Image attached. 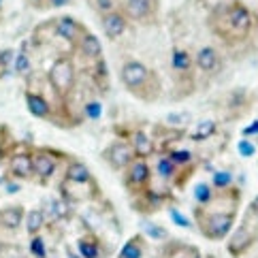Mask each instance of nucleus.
Returning a JSON list of instances; mask_svg holds the SVG:
<instances>
[{
  "label": "nucleus",
  "mask_w": 258,
  "mask_h": 258,
  "mask_svg": "<svg viewBox=\"0 0 258 258\" xmlns=\"http://www.w3.org/2000/svg\"><path fill=\"white\" fill-rule=\"evenodd\" d=\"M207 24L226 47H239L254 32V13L241 0H230L211 9Z\"/></svg>",
  "instance_id": "1"
},
{
  "label": "nucleus",
  "mask_w": 258,
  "mask_h": 258,
  "mask_svg": "<svg viewBox=\"0 0 258 258\" xmlns=\"http://www.w3.org/2000/svg\"><path fill=\"white\" fill-rule=\"evenodd\" d=\"M119 79H122V86L131 92L135 98L143 100V103H156L164 92V86L158 77V73L152 71L145 62L135 60V58L126 60L122 64Z\"/></svg>",
  "instance_id": "2"
},
{
  "label": "nucleus",
  "mask_w": 258,
  "mask_h": 258,
  "mask_svg": "<svg viewBox=\"0 0 258 258\" xmlns=\"http://www.w3.org/2000/svg\"><path fill=\"white\" fill-rule=\"evenodd\" d=\"M171 73H173V94L175 100H181L197 90V77H195V53L183 45H175L169 56Z\"/></svg>",
  "instance_id": "3"
},
{
  "label": "nucleus",
  "mask_w": 258,
  "mask_h": 258,
  "mask_svg": "<svg viewBox=\"0 0 258 258\" xmlns=\"http://www.w3.org/2000/svg\"><path fill=\"white\" fill-rule=\"evenodd\" d=\"M237 211L230 209H211V207H199L195 209V218L201 235L209 241H222L235 226Z\"/></svg>",
  "instance_id": "4"
},
{
  "label": "nucleus",
  "mask_w": 258,
  "mask_h": 258,
  "mask_svg": "<svg viewBox=\"0 0 258 258\" xmlns=\"http://www.w3.org/2000/svg\"><path fill=\"white\" fill-rule=\"evenodd\" d=\"M47 84L60 100H69L77 86V69L71 56H58L47 71Z\"/></svg>",
  "instance_id": "5"
},
{
  "label": "nucleus",
  "mask_w": 258,
  "mask_h": 258,
  "mask_svg": "<svg viewBox=\"0 0 258 258\" xmlns=\"http://www.w3.org/2000/svg\"><path fill=\"white\" fill-rule=\"evenodd\" d=\"M258 241V216H254L252 211H247V216L243 218L241 226H239L228 239L226 250L230 252V256L239 258L241 254H245L250 247Z\"/></svg>",
  "instance_id": "6"
},
{
  "label": "nucleus",
  "mask_w": 258,
  "mask_h": 258,
  "mask_svg": "<svg viewBox=\"0 0 258 258\" xmlns=\"http://www.w3.org/2000/svg\"><path fill=\"white\" fill-rule=\"evenodd\" d=\"M122 11L139 26H156L160 22V0H126Z\"/></svg>",
  "instance_id": "7"
},
{
  "label": "nucleus",
  "mask_w": 258,
  "mask_h": 258,
  "mask_svg": "<svg viewBox=\"0 0 258 258\" xmlns=\"http://www.w3.org/2000/svg\"><path fill=\"white\" fill-rule=\"evenodd\" d=\"M152 186V167L145 158H135L128 167L124 169V188L131 192V195H137L145 188Z\"/></svg>",
  "instance_id": "8"
},
{
  "label": "nucleus",
  "mask_w": 258,
  "mask_h": 258,
  "mask_svg": "<svg viewBox=\"0 0 258 258\" xmlns=\"http://www.w3.org/2000/svg\"><path fill=\"white\" fill-rule=\"evenodd\" d=\"M64 158V154H56L49 150H36L32 152V177L39 179L43 186L47 183L58 169V160Z\"/></svg>",
  "instance_id": "9"
},
{
  "label": "nucleus",
  "mask_w": 258,
  "mask_h": 258,
  "mask_svg": "<svg viewBox=\"0 0 258 258\" xmlns=\"http://www.w3.org/2000/svg\"><path fill=\"white\" fill-rule=\"evenodd\" d=\"M24 98H26V107H28L30 115H34L36 119H43V122L60 126V119H58L60 113L51 107V103L43 94H39V92H32V90H26Z\"/></svg>",
  "instance_id": "10"
},
{
  "label": "nucleus",
  "mask_w": 258,
  "mask_h": 258,
  "mask_svg": "<svg viewBox=\"0 0 258 258\" xmlns=\"http://www.w3.org/2000/svg\"><path fill=\"white\" fill-rule=\"evenodd\" d=\"M49 26L53 28V34H56L58 39H62L64 43H69L73 49L77 47L81 34L88 30L84 24L77 22L75 17H71V15H60V17H56V20H53Z\"/></svg>",
  "instance_id": "11"
},
{
  "label": "nucleus",
  "mask_w": 258,
  "mask_h": 258,
  "mask_svg": "<svg viewBox=\"0 0 258 258\" xmlns=\"http://www.w3.org/2000/svg\"><path fill=\"white\" fill-rule=\"evenodd\" d=\"M103 156H105L107 164H109V167H111L113 171H124L128 164H131V162L137 158L135 152H133V147L128 145L124 139H115L113 143H109Z\"/></svg>",
  "instance_id": "12"
},
{
  "label": "nucleus",
  "mask_w": 258,
  "mask_h": 258,
  "mask_svg": "<svg viewBox=\"0 0 258 258\" xmlns=\"http://www.w3.org/2000/svg\"><path fill=\"white\" fill-rule=\"evenodd\" d=\"M195 67L203 75H218V73L224 69V58L216 47L203 45L195 53Z\"/></svg>",
  "instance_id": "13"
},
{
  "label": "nucleus",
  "mask_w": 258,
  "mask_h": 258,
  "mask_svg": "<svg viewBox=\"0 0 258 258\" xmlns=\"http://www.w3.org/2000/svg\"><path fill=\"white\" fill-rule=\"evenodd\" d=\"M119 139H124L128 145L133 147V152H135L137 158H145L147 160L150 156H154V152H158V150H156L154 139L150 137V133L141 131V128H133V131L122 133Z\"/></svg>",
  "instance_id": "14"
},
{
  "label": "nucleus",
  "mask_w": 258,
  "mask_h": 258,
  "mask_svg": "<svg viewBox=\"0 0 258 258\" xmlns=\"http://www.w3.org/2000/svg\"><path fill=\"white\" fill-rule=\"evenodd\" d=\"M100 26H103V32L109 41H117L126 34L128 26H131V20L124 15L122 9H115L111 13L100 15Z\"/></svg>",
  "instance_id": "15"
},
{
  "label": "nucleus",
  "mask_w": 258,
  "mask_h": 258,
  "mask_svg": "<svg viewBox=\"0 0 258 258\" xmlns=\"http://www.w3.org/2000/svg\"><path fill=\"white\" fill-rule=\"evenodd\" d=\"M9 175L15 181L32 179V152H13L9 156Z\"/></svg>",
  "instance_id": "16"
},
{
  "label": "nucleus",
  "mask_w": 258,
  "mask_h": 258,
  "mask_svg": "<svg viewBox=\"0 0 258 258\" xmlns=\"http://www.w3.org/2000/svg\"><path fill=\"white\" fill-rule=\"evenodd\" d=\"M222 105L228 109L230 119H235V117H241V115L247 111V109H250V105H252V94H250V92H247L245 88L230 90L228 94H224Z\"/></svg>",
  "instance_id": "17"
},
{
  "label": "nucleus",
  "mask_w": 258,
  "mask_h": 258,
  "mask_svg": "<svg viewBox=\"0 0 258 258\" xmlns=\"http://www.w3.org/2000/svg\"><path fill=\"white\" fill-rule=\"evenodd\" d=\"M164 197L160 195V192H156L154 186L145 188L141 192H137V195H133V209H137L139 214H154V211H158L160 205H162Z\"/></svg>",
  "instance_id": "18"
},
{
  "label": "nucleus",
  "mask_w": 258,
  "mask_h": 258,
  "mask_svg": "<svg viewBox=\"0 0 258 258\" xmlns=\"http://www.w3.org/2000/svg\"><path fill=\"white\" fill-rule=\"evenodd\" d=\"M75 49L79 51V56L84 60H88V62H96V60L103 58V45H100V39L90 30H86L84 34H81V39H79Z\"/></svg>",
  "instance_id": "19"
},
{
  "label": "nucleus",
  "mask_w": 258,
  "mask_h": 258,
  "mask_svg": "<svg viewBox=\"0 0 258 258\" xmlns=\"http://www.w3.org/2000/svg\"><path fill=\"white\" fill-rule=\"evenodd\" d=\"M64 181L69 183H92L94 177H92V171L86 162L75 160V158H69V164L64 169Z\"/></svg>",
  "instance_id": "20"
},
{
  "label": "nucleus",
  "mask_w": 258,
  "mask_h": 258,
  "mask_svg": "<svg viewBox=\"0 0 258 258\" xmlns=\"http://www.w3.org/2000/svg\"><path fill=\"white\" fill-rule=\"evenodd\" d=\"M43 214L51 222H62V220H69L71 218V205L69 201L64 199H47L43 203Z\"/></svg>",
  "instance_id": "21"
},
{
  "label": "nucleus",
  "mask_w": 258,
  "mask_h": 258,
  "mask_svg": "<svg viewBox=\"0 0 258 258\" xmlns=\"http://www.w3.org/2000/svg\"><path fill=\"white\" fill-rule=\"evenodd\" d=\"M77 254L81 258H103V243L94 233H86L77 239Z\"/></svg>",
  "instance_id": "22"
},
{
  "label": "nucleus",
  "mask_w": 258,
  "mask_h": 258,
  "mask_svg": "<svg viewBox=\"0 0 258 258\" xmlns=\"http://www.w3.org/2000/svg\"><path fill=\"white\" fill-rule=\"evenodd\" d=\"M26 218V209L22 205H7L0 209V226L7 230H17Z\"/></svg>",
  "instance_id": "23"
},
{
  "label": "nucleus",
  "mask_w": 258,
  "mask_h": 258,
  "mask_svg": "<svg viewBox=\"0 0 258 258\" xmlns=\"http://www.w3.org/2000/svg\"><path fill=\"white\" fill-rule=\"evenodd\" d=\"M90 81L96 86V90L100 92V94L109 92V69H107L105 58H100V60L90 64Z\"/></svg>",
  "instance_id": "24"
},
{
  "label": "nucleus",
  "mask_w": 258,
  "mask_h": 258,
  "mask_svg": "<svg viewBox=\"0 0 258 258\" xmlns=\"http://www.w3.org/2000/svg\"><path fill=\"white\" fill-rule=\"evenodd\" d=\"M216 135H218V122L216 119H211V117H207V119H201V122L195 126V131L190 133V141L201 143V141H207V139H211V137H216Z\"/></svg>",
  "instance_id": "25"
},
{
  "label": "nucleus",
  "mask_w": 258,
  "mask_h": 258,
  "mask_svg": "<svg viewBox=\"0 0 258 258\" xmlns=\"http://www.w3.org/2000/svg\"><path fill=\"white\" fill-rule=\"evenodd\" d=\"M13 73L17 77H26L32 73V56L28 51V45H22V49L15 53V60H13Z\"/></svg>",
  "instance_id": "26"
},
{
  "label": "nucleus",
  "mask_w": 258,
  "mask_h": 258,
  "mask_svg": "<svg viewBox=\"0 0 258 258\" xmlns=\"http://www.w3.org/2000/svg\"><path fill=\"white\" fill-rule=\"evenodd\" d=\"M177 164H175L167 154H158V160H156V173H158V177L167 183H173L175 175H177Z\"/></svg>",
  "instance_id": "27"
},
{
  "label": "nucleus",
  "mask_w": 258,
  "mask_h": 258,
  "mask_svg": "<svg viewBox=\"0 0 258 258\" xmlns=\"http://www.w3.org/2000/svg\"><path fill=\"white\" fill-rule=\"evenodd\" d=\"M143 254H145V239L141 235L131 237L119 250V258H143Z\"/></svg>",
  "instance_id": "28"
},
{
  "label": "nucleus",
  "mask_w": 258,
  "mask_h": 258,
  "mask_svg": "<svg viewBox=\"0 0 258 258\" xmlns=\"http://www.w3.org/2000/svg\"><path fill=\"white\" fill-rule=\"evenodd\" d=\"M24 222H26V230H28V235L34 237V235H39L43 230L45 222H47V218H45L43 209H30L28 214H26Z\"/></svg>",
  "instance_id": "29"
},
{
  "label": "nucleus",
  "mask_w": 258,
  "mask_h": 258,
  "mask_svg": "<svg viewBox=\"0 0 258 258\" xmlns=\"http://www.w3.org/2000/svg\"><path fill=\"white\" fill-rule=\"evenodd\" d=\"M162 256H167V258H201L197 247L183 245V243H169L162 250Z\"/></svg>",
  "instance_id": "30"
},
{
  "label": "nucleus",
  "mask_w": 258,
  "mask_h": 258,
  "mask_svg": "<svg viewBox=\"0 0 258 258\" xmlns=\"http://www.w3.org/2000/svg\"><path fill=\"white\" fill-rule=\"evenodd\" d=\"M211 186H214L216 192H222V190H228L235 186V173L230 169H220L214 173L211 177Z\"/></svg>",
  "instance_id": "31"
},
{
  "label": "nucleus",
  "mask_w": 258,
  "mask_h": 258,
  "mask_svg": "<svg viewBox=\"0 0 258 258\" xmlns=\"http://www.w3.org/2000/svg\"><path fill=\"white\" fill-rule=\"evenodd\" d=\"M214 197H216V190H214V186H211V183H207V181H199L197 186H195V201H197V205H199V207H207V205H211Z\"/></svg>",
  "instance_id": "32"
},
{
  "label": "nucleus",
  "mask_w": 258,
  "mask_h": 258,
  "mask_svg": "<svg viewBox=\"0 0 258 258\" xmlns=\"http://www.w3.org/2000/svg\"><path fill=\"white\" fill-rule=\"evenodd\" d=\"M167 156L177 167H190V164H195V154L188 147H173V150L167 152Z\"/></svg>",
  "instance_id": "33"
},
{
  "label": "nucleus",
  "mask_w": 258,
  "mask_h": 258,
  "mask_svg": "<svg viewBox=\"0 0 258 258\" xmlns=\"http://www.w3.org/2000/svg\"><path fill=\"white\" fill-rule=\"evenodd\" d=\"M81 117L84 119H92V122H96V119L103 117V103L94 96V98H88L84 103V109H81Z\"/></svg>",
  "instance_id": "34"
},
{
  "label": "nucleus",
  "mask_w": 258,
  "mask_h": 258,
  "mask_svg": "<svg viewBox=\"0 0 258 258\" xmlns=\"http://www.w3.org/2000/svg\"><path fill=\"white\" fill-rule=\"evenodd\" d=\"M190 122H192V115L188 111H173L164 117V126L175 128V131H183Z\"/></svg>",
  "instance_id": "35"
},
{
  "label": "nucleus",
  "mask_w": 258,
  "mask_h": 258,
  "mask_svg": "<svg viewBox=\"0 0 258 258\" xmlns=\"http://www.w3.org/2000/svg\"><path fill=\"white\" fill-rule=\"evenodd\" d=\"M143 235H147L150 239H154V241H167L169 239V230L160 226V224H154V222H143Z\"/></svg>",
  "instance_id": "36"
},
{
  "label": "nucleus",
  "mask_w": 258,
  "mask_h": 258,
  "mask_svg": "<svg viewBox=\"0 0 258 258\" xmlns=\"http://www.w3.org/2000/svg\"><path fill=\"white\" fill-rule=\"evenodd\" d=\"M28 250L34 258H47L49 256V250H47V243H45V239L41 235H34L30 237V245H28Z\"/></svg>",
  "instance_id": "37"
},
{
  "label": "nucleus",
  "mask_w": 258,
  "mask_h": 258,
  "mask_svg": "<svg viewBox=\"0 0 258 258\" xmlns=\"http://www.w3.org/2000/svg\"><path fill=\"white\" fill-rule=\"evenodd\" d=\"M256 143L252 141V139H239V143H237V152H239V156H241V158H245V160H250V158H254L256 156Z\"/></svg>",
  "instance_id": "38"
},
{
  "label": "nucleus",
  "mask_w": 258,
  "mask_h": 258,
  "mask_svg": "<svg viewBox=\"0 0 258 258\" xmlns=\"http://www.w3.org/2000/svg\"><path fill=\"white\" fill-rule=\"evenodd\" d=\"M92 9H94L98 15L111 13L117 9V0H92Z\"/></svg>",
  "instance_id": "39"
},
{
  "label": "nucleus",
  "mask_w": 258,
  "mask_h": 258,
  "mask_svg": "<svg viewBox=\"0 0 258 258\" xmlns=\"http://www.w3.org/2000/svg\"><path fill=\"white\" fill-rule=\"evenodd\" d=\"M169 216H171V220H173V224H177L179 228H192V222H190V220H188L186 216L181 214L179 209L171 207V209H169Z\"/></svg>",
  "instance_id": "40"
},
{
  "label": "nucleus",
  "mask_w": 258,
  "mask_h": 258,
  "mask_svg": "<svg viewBox=\"0 0 258 258\" xmlns=\"http://www.w3.org/2000/svg\"><path fill=\"white\" fill-rule=\"evenodd\" d=\"M13 60H15V51L13 49H0V71L13 67Z\"/></svg>",
  "instance_id": "41"
},
{
  "label": "nucleus",
  "mask_w": 258,
  "mask_h": 258,
  "mask_svg": "<svg viewBox=\"0 0 258 258\" xmlns=\"http://www.w3.org/2000/svg\"><path fill=\"white\" fill-rule=\"evenodd\" d=\"M241 137H243V139H252V137H258V117L252 119L250 124L241 128Z\"/></svg>",
  "instance_id": "42"
},
{
  "label": "nucleus",
  "mask_w": 258,
  "mask_h": 258,
  "mask_svg": "<svg viewBox=\"0 0 258 258\" xmlns=\"http://www.w3.org/2000/svg\"><path fill=\"white\" fill-rule=\"evenodd\" d=\"M73 5V0H47V9H53V11H58V9H67Z\"/></svg>",
  "instance_id": "43"
},
{
  "label": "nucleus",
  "mask_w": 258,
  "mask_h": 258,
  "mask_svg": "<svg viewBox=\"0 0 258 258\" xmlns=\"http://www.w3.org/2000/svg\"><path fill=\"white\" fill-rule=\"evenodd\" d=\"M26 3L34 9H47V0H26Z\"/></svg>",
  "instance_id": "44"
},
{
  "label": "nucleus",
  "mask_w": 258,
  "mask_h": 258,
  "mask_svg": "<svg viewBox=\"0 0 258 258\" xmlns=\"http://www.w3.org/2000/svg\"><path fill=\"white\" fill-rule=\"evenodd\" d=\"M7 190H9V192H11V195H13V192H20V190H22V186H20V183H17V181L13 179V181L9 183V186H7Z\"/></svg>",
  "instance_id": "45"
},
{
  "label": "nucleus",
  "mask_w": 258,
  "mask_h": 258,
  "mask_svg": "<svg viewBox=\"0 0 258 258\" xmlns=\"http://www.w3.org/2000/svg\"><path fill=\"white\" fill-rule=\"evenodd\" d=\"M67 258H81V256L73 250V247H67Z\"/></svg>",
  "instance_id": "46"
},
{
  "label": "nucleus",
  "mask_w": 258,
  "mask_h": 258,
  "mask_svg": "<svg viewBox=\"0 0 258 258\" xmlns=\"http://www.w3.org/2000/svg\"><path fill=\"white\" fill-rule=\"evenodd\" d=\"M250 211H252L254 216H258V199H254V203L250 205Z\"/></svg>",
  "instance_id": "47"
},
{
  "label": "nucleus",
  "mask_w": 258,
  "mask_h": 258,
  "mask_svg": "<svg viewBox=\"0 0 258 258\" xmlns=\"http://www.w3.org/2000/svg\"><path fill=\"white\" fill-rule=\"evenodd\" d=\"M3 7H5V0H0V15H3Z\"/></svg>",
  "instance_id": "48"
}]
</instances>
